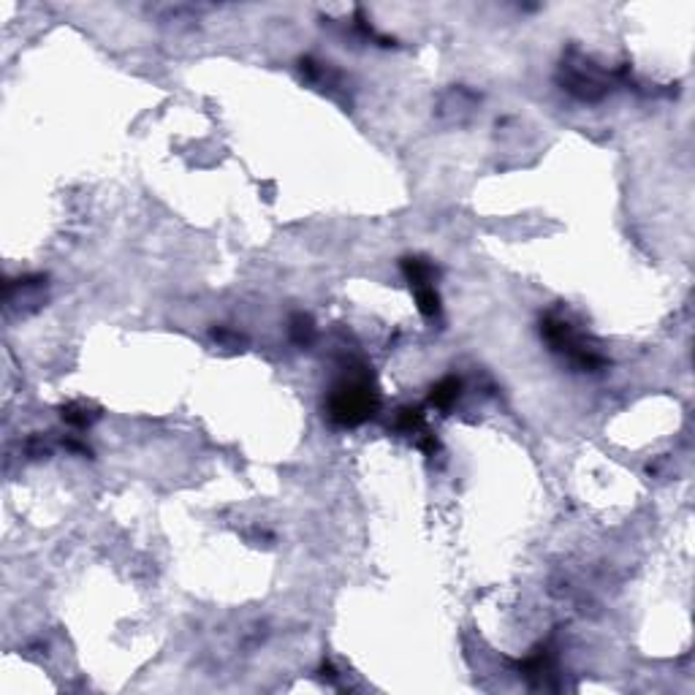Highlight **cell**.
Wrapping results in <instances>:
<instances>
[{
	"label": "cell",
	"instance_id": "cell-3",
	"mask_svg": "<svg viewBox=\"0 0 695 695\" xmlns=\"http://www.w3.org/2000/svg\"><path fill=\"white\" fill-rule=\"evenodd\" d=\"M416 296H419V307H421L424 315H434V312L440 310V299H437L432 285H419Z\"/></svg>",
	"mask_w": 695,
	"mask_h": 695
},
{
	"label": "cell",
	"instance_id": "cell-2",
	"mask_svg": "<svg viewBox=\"0 0 695 695\" xmlns=\"http://www.w3.org/2000/svg\"><path fill=\"white\" fill-rule=\"evenodd\" d=\"M456 396H459V381H454V378H445V381L437 383L432 391V402L434 405H440V407H448Z\"/></svg>",
	"mask_w": 695,
	"mask_h": 695
},
{
	"label": "cell",
	"instance_id": "cell-1",
	"mask_svg": "<svg viewBox=\"0 0 695 695\" xmlns=\"http://www.w3.org/2000/svg\"><path fill=\"white\" fill-rule=\"evenodd\" d=\"M378 407V399H375V391L370 389L367 381H343L334 394H332V402H329V410H332V419L340 421V424H359L364 419H370Z\"/></svg>",
	"mask_w": 695,
	"mask_h": 695
}]
</instances>
